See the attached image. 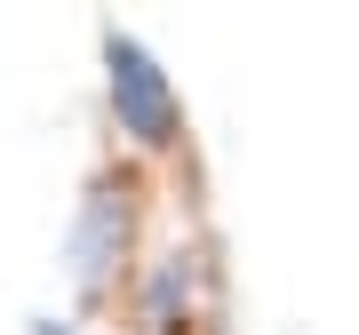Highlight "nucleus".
<instances>
[{
  "instance_id": "nucleus-3",
  "label": "nucleus",
  "mask_w": 359,
  "mask_h": 335,
  "mask_svg": "<svg viewBox=\"0 0 359 335\" xmlns=\"http://www.w3.org/2000/svg\"><path fill=\"white\" fill-rule=\"evenodd\" d=\"M40 335H65V327H40Z\"/></svg>"
},
{
  "instance_id": "nucleus-2",
  "label": "nucleus",
  "mask_w": 359,
  "mask_h": 335,
  "mask_svg": "<svg viewBox=\"0 0 359 335\" xmlns=\"http://www.w3.org/2000/svg\"><path fill=\"white\" fill-rule=\"evenodd\" d=\"M112 240H120V207L96 200L88 216H80V232H72V271H80V280H96V271H104V247H112Z\"/></svg>"
},
{
  "instance_id": "nucleus-1",
  "label": "nucleus",
  "mask_w": 359,
  "mask_h": 335,
  "mask_svg": "<svg viewBox=\"0 0 359 335\" xmlns=\"http://www.w3.org/2000/svg\"><path fill=\"white\" fill-rule=\"evenodd\" d=\"M104 56H112V104L120 120H128L136 144H168V128H176V88H168V72L152 64V56L136 48V40H104Z\"/></svg>"
}]
</instances>
